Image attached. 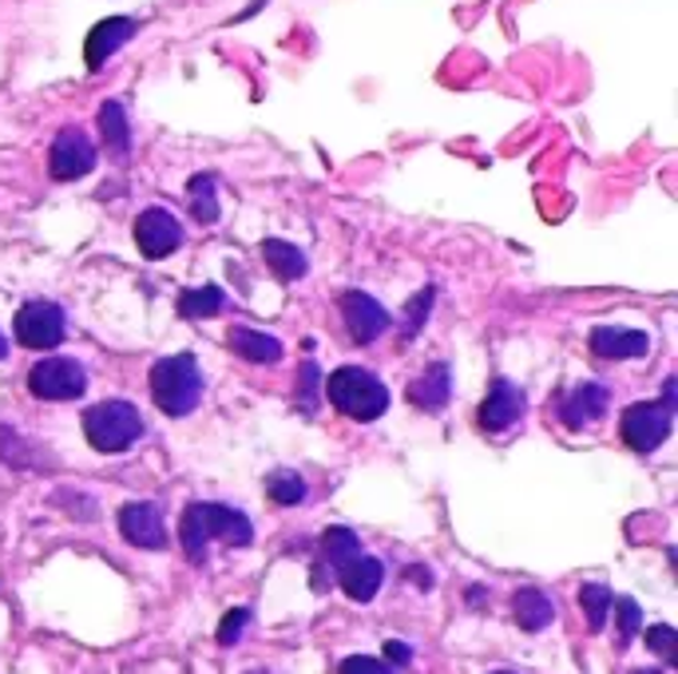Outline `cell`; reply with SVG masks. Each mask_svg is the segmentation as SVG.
Returning a JSON list of instances; mask_svg holds the SVG:
<instances>
[{
  "instance_id": "1",
  "label": "cell",
  "mask_w": 678,
  "mask_h": 674,
  "mask_svg": "<svg viewBox=\"0 0 678 674\" xmlns=\"http://www.w3.org/2000/svg\"><path fill=\"white\" fill-rule=\"evenodd\" d=\"M210 540H222L230 547H246L254 540V528L242 511L227 504H186L183 520H179V544H183L191 564L207 559Z\"/></svg>"
},
{
  "instance_id": "2",
  "label": "cell",
  "mask_w": 678,
  "mask_h": 674,
  "mask_svg": "<svg viewBox=\"0 0 678 674\" xmlns=\"http://www.w3.org/2000/svg\"><path fill=\"white\" fill-rule=\"evenodd\" d=\"M322 393L329 397V405L338 413L353 417V421H377L389 409V389L382 377H373L362 365H341L329 373V381H322Z\"/></svg>"
},
{
  "instance_id": "3",
  "label": "cell",
  "mask_w": 678,
  "mask_h": 674,
  "mask_svg": "<svg viewBox=\"0 0 678 674\" xmlns=\"http://www.w3.org/2000/svg\"><path fill=\"white\" fill-rule=\"evenodd\" d=\"M152 397L167 417H186L195 413L203 401V373L191 353H175V358H159L152 365Z\"/></svg>"
},
{
  "instance_id": "4",
  "label": "cell",
  "mask_w": 678,
  "mask_h": 674,
  "mask_svg": "<svg viewBox=\"0 0 678 674\" xmlns=\"http://www.w3.org/2000/svg\"><path fill=\"white\" fill-rule=\"evenodd\" d=\"M84 436L96 453H123L143 436V417L132 401H99L84 413Z\"/></svg>"
},
{
  "instance_id": "5",
  "label": "cell",
  "mask_w": 678,
  "mask_h": 674,
  "mask_svg": "<svg viewBox=\"0 0 678 674\" xmlns=\"http://www.w3.org/2000/svg\"><path fill=\"white\" fill-rule=\"evenodd\" d=\"M28 389L40 401H76L88 389V373L72 358H45L28 370Z\"/></svg>"
},
{
  "instance_id": "6",
  "label": "cell",
  "mask_w": 678,
  "mask_h": 674,
  "mask_svg": "<svg viewBox=\"0 0 678 674\" xmlns=\"http://www.w3.org/2000/svg\"><path fill=\"white\" fill-rule=\"evenodd\" d=\"M619 429H623V441L634 453H655L675 429V409L663 401H639L623 413Z\"/></svg>"
},
{
  "instance_id": "7",
  "label": "cell",
  "mask_w": 678,
  "mask_h": 674,
  "mask_svg": "<svg viewBox=\"0 0 678 674\" xmlns=\"http://www.w3.org/2000/svg\"><path fill=\"white\" fill-rule=\"evenodd\" d=\"M16 341L28 349H56L68 334V317L56 302H28L16 314Z\"/></svg>"
},
{
  "instance_id": "8",
  "label": "cell",
  "mask_w": 678,
  "mask_h": 674,
  "mask_svg": "<svg viewBox=\"0 0 678 674\" xmlns=\"http://www.w3.org/2000/svg\"><path fill=\"white\" fill-rule=\"evenodd\" d=\"M48 167H52V179H60V183L84 179L96 167V147L80 128H64L56 135L52 152H48Z\"/></svg>"
},
{
  "instance_id": "9",
  "label": "cell",
  "mask_w": 678,
  "mask_h": 674,
  "mask_svg": "<svg viewBox=\"0 0 678 674\" xmlns=\"http://www.w3.org/2000/svg\"><path fill=\"white\" fill-rule=\"evenodd\" d=\"M135 242H140V251L147 258H164V254L183 246V227H179V218L171 210L152 207L135 218Z\"/></svg>"
},
{
  "instance_id": "10",
  "label": "cell",
  "mask_w": 678,
  "mask_h": 674,
  "mask_svg": "<svg viewBox=\"0 0 678 674\" xmlns=\"http://www.w3.org/2000/svg\"><path fill=\"white\" fill-rule=\"evenodd\" d=\"M341 317H346V326H350L353 341H377V337L389 329V314H385V305L377 298L362 294V290H350V294L341 298Z\"/></svg>"
},
{
  "instance_id": "11",
  "label": "cell",
  "mask_w": 678,
  "mask_h": 674,
  "mask_svg": "<svg viewBox=\"0 0 678 674\" xmlns=\"http://www.w3.org/2000/svg\"><path fill=\"white\" fill-rule=\"evenodd\" d=\"M120 532L128 544L135 547H147V552H159L167 547V528H164V511L155 508V504L140 501V504H128L120 511Z\"/></svg>"
},
{
  "instance_id": "12",
  "label": "cell",
  "mask_w": 678,
  "mask_h": 674,
  "mask_svg": "<svg viewBox=\"0 0 678 674\" xmlns=\"http://www.w3.org/2000/svg\"><path fill=\"white\" fill-rule=\"evenodd\" d=\"M524 409H528L524 389L500 377V381H493V389H488V397H484V405H481V424L488 433H504V429H512V424L524 417Z\"/></svg>"
},
{
  "instance_id": "13",
  "label": "cell",
  "mask_w": 678,
  "mask_h": 674,
  "mask_svg": "<svg viewBox=\"0 0 678 674\" xmlns=\"http://www.w3.org/2000/svg\"><path fill=\"white\" fill-rule=\"evenodd\" d=\"M588 346L603 361H634V358H646L651 337L643 329H627V326H595L588 337Z\"/></svg>"
},
{
  "instance_id": "14",
  "label": "cell",
  "mask_w": 678,
  "mask_h": 674,
  "mask_svg": "<svg viewBox=\"0 0 678 674\" xmlns=\"http://www.w3.org/2000/svg\"><path fill=\"white\" fill-rule=\"evenodd\" d=\"M135 28H140V24H135L132 16H108V21H99L96 28L88 33V40H84V60H88L92 72L108 64L111 56H116L123 44L132 40Z\"/></svg>"
},
{
  "instance_id": "15",
  "label": "cell",
  "mask_w": 678,
  "mask_h": 674,
  "mask_svg": "<svg viewBox=\"0 0 678 674\" xmlns=\"http://www.w3.org/2000/svg\"><path fill=\"white\" fill-rule=\"evenodd\" d=\"M607 405H612L607 385H600V381H583V385H576V389L568 393V401L559 405V417H564L568 429H583V424L600 421V417L607 413Z\"/></svg>"
},
{
  "instance_id": "16",
  "label": "cell",
  "mask_w": 678,
  "mask_h": 674,
  "mask_svg": "<svg viewBox=\"0 0 678 674\" xmlns=\"http://www.w3.org/2000/svg\"><path fill=\"white\" fill-rule=\"evenodd\" d=\"M382 579H385V567L373 555H353L350 564L338 567V583L353 603H370L382 591Z\"/></svg>"
},
{
  "instance_id": "17",
  "label": "cell",
  "mask_w": 678,
  "mask_h": 674,
  "mask_svg": "<svg viewBox=\"0 0 678 674\" xmlns=\"http://www.w3.org/2000/svg\"><path fill=\"white\" fill-rule=\"evenodd\" d=\"M452 397V377H449V365L445 361H437V365H428L421 377L409 385V401L421 405V409H428V413H437V409H445Z\"/></svg>"
},
{
  "instance_id": "18",
  "label": "cell",
  "mask_w": 678,
  "mask_h": 674,
  "mask_svg": "<svg viewBox=\"0 0 678 674\" xmlns=\"http://www.w3.org/2000/svg\"><path fill=\"white\" fill-rule=\"evenodd\" d=\"M230 349H234L242 361H251V365H274V361L282 358V341L251 326L230 329Z\"/></svg>"
},
{
  "instance_id": "19",
  "label": "cell",
  "mask_w": 678,
  "mask_h": 674,
  "mask_svg": "<svg viewBox=\"0 0 678 674\" xmlns=\"http://www.w3.org/2000/svg\"><path fill=\"white\" fill-rule=\"evenodd\" d=\"M512 607H516V623H520L524 631H544L547 623L556 619V603H552V599H547L544 591H536V588L516 591Z\"/></svg>"
},
{
  "instance_id": "20",
  "label": "cell",
  "mask_w": 678,
  "mask_h": 674,
  "mask_svg": "<svg viewBox=\"0 0 678 674\" xmlns=\"http://www.w3.org/2000/svg\"><path fill=\"white\" fill-rule=\"evenodd\" d=\"M263 258H266V266L282 278V282H298V278H306V270H310L306 254L298 251V246H290V242H282V239H266L263 242Z\"/></svg>"
},
{
  "instance_id": "21",
  "label": "cell",
  "mask_w": 678,
  "mask_h": 674,
  "mask_svg": "<svg viewBox=\"0 0 678 674\" xmlns=\"http://www.w3.org/2000/svg\"><path fill=\"white\" fill-rule=\"evenodd\" d=\"M99 135L108 143L116 155H128L132 147V128H128V111H123L120 99H108L104 108H99Z\"/></svg>"
},
{
  "instance_id": "22",
  "label": "cell",
  "mask_w": 678,
  "mask_h": 674,
  "mask_svg": "<svg viewBox=\"0 0 678 674\" xmlns=\"http://www.w3.org/2000/svg\"><path fill=\"white\" fill-rule=\"evenodd\" d=\"M222 305H227V294H222L219 286H203V290L179 294V314L183 317H215L222 314Z\"/></svg>"
},
{
  "instance_id": "23",
  "label": "cell",
  "mask_w": 678,
  "mask_h": 674,
  "mask_svg": "<svg viewBox=\"0 0 678 674\" xmlns=\"http://www.w3.org/2000/svg\"><path fill=\"white\" fill-rule=\"evenodd\" d=\"M322 552H326V559L334 567H346L353 555H362V540H358L350 528H329V532L322 535Z\"/></svg>"
},
{
  "instance_id": "24",
  "label": "cell",
  "mask_w": 678,
  "mask_h": 674,
  "mask_svg": "<svg viewBox=\"0 0 678 674\" xmlns=\"http://www.w3.org/2000/svg\"><path fill=\"white\" fill-rule=\"evenodd\" d=\"M612 591L603 588V583H583L580 588V607L588 615V627L591 631H603V623H607V611H612Z\"/></svg>"
},
{
  "instance_id": "25",
  "label": "cell",
  "mask_w": 678,
  "mask_h": 674,
  "mask_svg": "<svg viewBox=\"0 0 678 674\" xmlns=\"http://www.w3.org/2000/svg\"><path fill=\"white\" fill-rule=\"evenodd\" d=\"M191 210H195L198 222H215V218H219L215 179H210V174H195V179H191Z\"/></svg>"
},
{
  "instance_id": "26",
  "label": "cell",
  "mask_w": 678,
  "mask_h": 674,
  "mask_svg": "<svg viewBox=\"0 0 678 674\" xmlns=\"http://www.w3.org/2000/svg\"><path fill=\"white\" fill-rule=\"evenodd\" d=\"M266 496H270L274 504L306 501V480L298 477V472H274V477L266 480Z\"/></svg>"
},
{
  "instance_id": "27",
  "label": "cell",
  "mask_w": 678,
  "mask_h": 674,
  "mask_svg": "<svg viewBox=\"0 0 678 674\" xmlns=\"http://www.w3.org/2000/svg\"><path fill=\"white\" fill-rule=\"evenodd\" d=\"M612 611L619 615V647H627L634 639V631H639L643 615H639V607H634L631 599H612Z\"/></svg>"
},
{
  "instance_id": "28",
  "label": "cell",
  "mask_w": 678,
  "mask_h": 674,
  "mask_svg": "<svg viewBox=\"0 0 678 674\" xmlns=\"http://www.w3.org/2000/svg\"><path fill=\"white\" fill-rule=\"evenodd\" d=\"M428 310H433V286H425L421 294H413V302L405 305V337H413L416 329L425 326Z\"/></svg>"
},
{
  "instance_id": "29",
  "label": "cell",
  "mask_w": 678,
  "mask_h": 674,
  "mask_svg": "<svg viewBox=\"0 0 678 674\" xmlns=\"http://www.w3.org/2000/svg\"><path fill=\"white\" fill-rule=\"evenodd\" d=\"M246 623H251V611H246V607L230 611L227 619L219 623V642H222V647H234V642L242 639V631H246Z\"/></svg>"
},
{
  "instance_id": "30",
  "label": "cell",
  "mask_w": 678,
  "mask_h": 674,
  "mask_svg": "<svg viewBox=\"0 0 678 674\" xmlns=\"http://www.w3.org/2000/svg\"><path fill=\"white\" fill-rule=\"evenodd\" d=\"M646 647L655 654H663V659H675V647H678V635H675V627H651L646 631Z\"/></svg>"
},
{
  "instance_id": "31",
  "label": "cell",
  "mask_w": 678,
  "mask_h": 674,
  "mask_svg": "<svg viewBox=\"0 0 678 674\" xmlns=\"http://www.w3.org/2000/svg\"><path fill=\"white\" fill-rule=\"evenodd\" d=\"M338 674H394V666H385L382 659H370V654H353L338 666Z\"/></svg>"
},
{
  "instance_id": "32",
  "label": "cell",
  "mask_w": 678,
  "mask_h": 674,
  "mask_svg": "<svg viewBox=\"0 0 678 674\" xmlns=\"http://www.w3.org/2000/svg\"><path fill=\"white\" fill-rule=\"evenodd\" d=\"M317 393H322V373H317L314 361H302V397H306V413L314 409Z\"/></svg>"
},
{
  "instance_id": "33",
  "label": "cell",
  "mask_w": 678,
  "mask_h": 674,
  "mask_svg": "<svg viewBox=\"0 0 678 674\" xmlns=\"http://www.w3.org/2000/svg\"><path fill=\"white\" fill-rule=\"evenodd\" d=\"M385 659H389V663H409V659H413V651H409L405 642H385Z\"/></svg>"
},
{
  "instance_id": "34",
  "label": "cell",
  "mask_w": 678,
  "mask_h": 674,
  "mask_svg": "<svg viewBox=\"0 0 678 674\" xmlns=\"http://www.w3.org/2000/svg\"><path fill=\"white\" fill-rule=\"evenodd\" d=\"M4 353H9V341H4V334H0V358H4Z\"/></svg>"
},
{
  "instance_id": "35",
  "label": "cell",
  "mask_w": 678,
  "mask_h": 674,
  "mask_svg": "<svg viewBox=\"0 0 678 674\" xmlns=\"http://www.w3.org/2000/svg\"><path fill=\"white\" fill-rule=\"evenodd\" d=\"M634 674H658V671H634Z\"/></svg>"
},
{
  "instance_id": "36",
  "label": "cell",
  "mask_w": 678,
  "mask_h": 674,
  "mask_svg": "<svg viewBox=\"0 0 678 674\" xmlns=\"http://www.w3.org/2000/svg\"><path fill=\"white\" fill-rule=\"evenodd\" d=\"M493 674H512V671H493Z\"/></svg>"
}]
</instances>
